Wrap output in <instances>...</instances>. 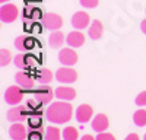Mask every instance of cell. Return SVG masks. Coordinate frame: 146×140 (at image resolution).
<instances>
[{"label":"cell","mask_w":146,"mask_h":140,"mask_svg":"<svg viewBox=\"0 0 146 140\" xmlns=\"http://www.w3.org/2000/svg\"><path fill=\"white\" fill-rule=\"evenodd\" d=\"M29 140H42V136H41V131H34L28 136Z\"/></svg>","instance_id":"obj_29"},{"label":"cell","mask_w":146,"mask_h":140,"mask_svg":"<svg viewBox=\"0 0 146 140\" xmlns=\"http://www.w3.org/2000/svg\"><path fill=\"white\" fill-rule=\"evenodd\" d=\"M96 140H115V136L108 131H101L96 136Z\"/></svg>","instance_id":"obj_27"},{"label":"cell","mask_w":146,"mask_h":140,"mask_svg":"<svg viewBox=\"0 0 146 140\" xmlns=\"http://www.w3.org/2000/svg\"><path fill=\"white\" fill-rule=\"evenodd\" d=\"M91 23V16L83 10H79L76 12L75 15L72 16V26H75V29H85L88 28Z\"/></svg>","instance_id":"obj_9"},{"label":"cell","mask_w":146,"mask_h":140,"mask_svg":"<svg viewBox=\"0 0 146 140\" xmlns=\"http://www.w3.org/2000/svg\"><path fill=\"white\" fill-rule=\"evenodd\" d=\"M13 63L16 67H21V69H32L35 64H36V58L31 54H25V53H18L13 58Z\"/></svg>","instance_id":"obj_10"},{"label":"cell","mask_w":146,"mask_h":140,"mask_svg":"<svg viewBox=\"0 0 146 140\" xmlns=\"http://www.w3.org/2000/svg\"><path fill=\"white\" fill-rule=\"evenodd\" d=\"M73 117V107L69 101H57L48 105L45 110V118L54 124H64L69 123Z\"/></svg>","instance_id":"obj_1"},{"label":"cell","mask_w":146,"mask_h":140,"mask_svg":"<svg viewBox=\"0 0 146 140\" xmlns=\"http://www.w3.org/2000/svg\"><path fill=\"white\" fill-rule=\"evenodd\" d=\"M42 25L50 31H57L63 26V19L57 13H45L42 16Z\"/></svg>","instance_id":"obj_7"},{"label":"cell","mask_w":146,"mask_h":140,"mask_svg":"<svg viewBox=\"0 0 146 140\" xmlns=\"http://www.w3.org/2000/svg\"><path fill=\"white\" fill-rule=\"evenodd\" d=\"M56 79L60 83H67V85L75 83L78 80V72L75 69H72L70 66H64L56 72Z\"/></svg>","instance_id":"obj_4"},{"label":"cell","mask_w":146,"mask_h":140,"mask_svg":"<svg viewBox=\"0 0 146 140\" xmlns=\"http://www.w3.org/2000/svg\"><path fill=\"white\" fill-rule=\"evenodd\" d=\"M143 140H146V133H145V136H143Z\"/></svg>","instance_id":"obj_34"},{"label":"cell","mask_w":146,"mask_h":140,"mask_svg":"<svg viewBox=\"0 0 146 140\" xmlns=\"http://www.w3.org/2000/svg\"><path fill=\"white\" fill-rule=\"evenodd\" d=\"M36 76H38V79L42 82V83H45V85H48L50 82L53 80V72L50 69H41L38 73H36Z\"/></svg>","instance_id":"obj_22"},{"label":"cell","mask_w":146,"mask_h":140,"mask_svg":"<svg viewBox=\"0 0 146 140\" xmlns=\"http://www.w3.org/2000/svg\"><path fill=\"white\" fill-rule=\"evenodd\" d=\"M79 3L85 7V9H94L98 6L100 0H79Z\"/></svg>","instance_id":"obj_24"},{"label":"cell","mask_w":146,"mask_h":140,"mask_svg":"<svg viewBox=\"0 0 146 140\" xmlns=\"http://www.w3.org/2000/svg\"><path fill=\"white\" fill-rule=\"evenodd\" d=\"M88 34H89V37L92 38V40H101L102 38V34H104V26H102V22L101 20H92L91 22V25H89V31H88Z\"/></svg>","instance_id":"obj_17"},{"label":"cell","mask_w":146,"mask_h":140,"mask_svg":"<svg viewBox=\"0 0 146 140\" xmlns=\"http://www.w3.org/2000/svg\"><path fill=\"white\" fill-rule=\"evenodd\" d=\"M9 136L12 137V140H25L28 139V130L27 127L21 124V123H13L12 127L9 128Z\"/></svg>","instance_id":"obj_12"},{"label":"cell","mask_w":146,"mask_h":140,"mask_svg":"<svg viewBox=\"0 0 146 140\" xmlns=\"http://www.w3.org/2000/svg\"><path fill=\"white\" fill-rule=\"evenodd\" d=\"M135 102H136L137 107H146V90H142L139 93L135 99Z\"/></svg>","instance_id":"obj_26"},{"label":"cell","mask_w":146,"mask_h":140,"mask_svg":"<svg viewBox=\"0 0 146 140\" xmlns=\"http://www.w3.org/2000/svg\"><path fill=\"white\" fill-rule=\"evenodd\" d=\"M29 124H31L32 127H38V125H41V124H42V121H41L40 117H32L31 121H29Z\"/></svg>","instance_id":"obj_28"},{"label":"cell","mask_w":146,"mask_h":140,"mask_svg":"<svg viewBox=\"0 0 146 140\" xmlns=\"http://www.w3.org/2000/svg\"><path fill=\"white\" fill-rule=\"evenodd\" d=\"M54 96H56V93H53V90L50 89V86L45 85L44 88H41V90L34 93L31 104L36 105V107H40V105H47V104H50L53 101Z\"/></svg>","instance_id":"obj_2"},{"label":"cell","mask_w":146,"mask_h":140,"mask_svg":"<svg viewBox=\"0 0 146 140\" xmlns=\"http://www.w3.org/2000/svg\"><path fill=\"white\" fill-rule=\"evenodd\" d=\"M15 80H16V85H19L22 89L25 90H31L35 86V77L34 73L29 72H19L15 75Z\"/></svg>","instance_id":"obj_5"},{"label":"cell","mask_w":146,"mask_h":140,"mask_svg":"<svg viewBox=\"0 0 146 140\" xmlns=\"http://www.w3.org/2000/svg\"><path fill=\"white\" fill-rule=\"evenodd\" d=\"M92 128L95 131H105L107 128L110 127V120H108V117L105 114H96L94 118H92V123H91Z\"/></svg>","instance_id":"obj_15"},{"label":"cell","mask_w":146,"mask_h":140,"mask_svg":"<svg viewBox=\"0 0 146 140\" xmlns=\"http://www.w3.org/2000/svg\"><path fill=\"white\" fill-rule=\"evenodd\" d=\"M94 117V108L88 104H82L76 108V120L82 124L88 123L89 120H92Z\"/></svg>","instance_id":"obj_11"},{"label":"cell","mask_w":146,"mask_h":140,"mask_svg":"<svg viewBox=\"0 0 146 140\" xmlns=\"http://www.w3.org/2000/svg\"><path fill=\"white\" fill-rule=\"evenodd\" d=\"M79 60V55L75 50H72V47L70 48H63V50H60L58 53V61L62 63L63 66H75Z\"/></svg>","instance_id":"obj_6"},{"label":"cell","mask_w":146,"mask_h":140,"mask_svg":"<svg viewBox=\"0 0 146 140\" xmlns=\"http://www.w3.org/2000/svg\"><path fill=\"white\" fill-rule=\"evenodd\" d=\"M18 7L15 5H10V3H5L0 9V19H2L3 23H10L16 20L18 18Z\"/></svg>","instance_id":"obj_8"},{"label":"cell","mask_w":146,"mask_h":140,"mask_svg":"<svg viewBox=\"0 0 146 140\" xmlns=\"http://www.w3.org/2000/svg\"><path fill=\"white\" fill-rule=\"evenodd\" d=\"M124 140H140V137L136 134V133H130L129 136H126V139Z\"/></svg>","instance_id":"obj_30"},{"label":"cell","mask_w":146,"mask_h":140,"mask_svg":"<svg viewBox=\"0 0 146 140\" xmlns=\"http://www.w3.org/2000/svg\"><path fill=\"white\" fill-rule=\"evenodd\" d=\"M27 114H28L27 107H15L13 105V108H10L7 111V120L12 121V123H19L25 118Z\"/></svg>","instance_id":"obj_16"},{"label":"cell","mask_w":146,"mask_h":140,"mask_svg":"<svg viewBox=\"0 0 146 140\" xmlns=\"http://www.w3.org/2000/svg\"><path fill=\"white\" fill-rule=\"evenodd\" d=\"M140 29H142V32L146 35V19L142 20V23H140Z\"/></svg>","instance_id":"obj_32"},{"label":"cell","mask_w":146,"mask_h":140,"mask_svg":"<svg viewBox=\"0 0 146 140\" xmlns=\"http://www.w3.org/2000/svg\"><path fill=\"white\" fill-rule=\"evenodd\" d=\"M5 102L9 105H18L23 99V89L19 85H12L5 90Z\"/></svg>","instance_id":"obj_3"},{"label":"cell","mask_w":146,"mask_h":140,"mask_svg":"<svg viewBox=\"0 0 146 140\" xmlns=\"http://www.w3.org/2000/svg\"><path fill=\"white\" fill-rule=\"evenodd\" d=\"M16 50H27V37H18L15 40Z\"/></svg>","instance_id":"obj_25"},{"label":"cell","mask_w":146,"mask_h":140,"mask_svg":"<svg viewBox=\"0 0 146 140\" xmlns=\"http://www.w3.org/2000/svg\"><path fill=\"white\" fill-rule=\"evenodd\" d=\"M80 140H96V137H94L92 134H85L80 137Z\"/></svg>","instance_id":"obj_31"},{"label":"cell","mask_w":146,"mask_h":140,"mask_svg":"<svg viewBox=\"0 0 146 140\" xmlns=\"http://www.w3.org/2000/svg\"><path fill=\"white\" fill-rule=\"evenodd\" d=\"M10 61H12L10 51H9L7 48H2V50H0V66L5 67V66H7Z\"/></svg>","instance_id":"obj_23"},{"label":"cell","mask_w":146,"mask_h":140,"mask_svg":"<svg viewBox=\"0 0 146 140\" xmlns=\"http://www.w3.org/2000/svg\"><path fill=\"white\" fill-rule=\"evenodd\" d=\"M0 2H2V3H3V5H5V3H6V2H9V0H0Z\"/></svg>","instance_id":"obj_33"},{"label":"cell","mask_w":146,"mask_h":140,"mask_svg":"<svg viewBox=\"0 0 146 140\" xmlns=\"http://www.w3.org/2000/svg\"><path fill=\"white\" fill-rule=\"evenodd\" d=\"M56 98L57 99H62V101H72V99H75L76 95H78V92L75 88H70V86H58L56 90Z\"/></svg>","instance_id":"obj_14"},{"label":"cell","mask_w":146,"mask_h":140,"mask_svg":"<svg viewBox=\"0 0 146 140\" xmlns=\"http://www.w3.org/2000/svg\"><path fill=\"white\" fill-rule=\"evenodd\" d=\"M62 137H63L62 130H60L58 127H56V125L48 127L47 130H45V134H44V139L45 140H60Z\"/></svg>","instance_id":"obj_19"},{"label":"cell","mask_w":146,"mask_h":140,"mask_svg":"<svg viewBox=\"0 0 146 140\" xmlns=\"http://www.w3.org/2000/svg\"><path fill=\"white\" fill-rule=\"evenodd\" d=\"M133 121L137 127H145L146 125V110H137L133 114Z\"/></svg>","instance_id":"obj_20"},{"label":"cell","mask_w":146,"mask_h":140,"mask_svg":"<svg viewBox=\"0 0 146 140\" xmlns=\"http://www.w3.org/2000/svg\"><path fill=\"white\" fill-rule=\"evenodd\" d=\"M48 44H50L53 48H60V47L64 44V34L60 29L53 31V34L48 37Z\"/></svg>","instance_id":"obj_18"},{"label":"cell","mask_w":146,"mask_h":140,"mask_svg":"<svg viewBox=\"0 0 146 140\" xmlns=\"http://www.w3.org/2000/svg\"><path fill=\"white\" fill-rule=\"evenodd\" d=\"M85 41H86V38H85V35L79 29L69 32L67 37H66V42L72 47V48H79V47H82L85 44Z\"/></svg>","instance_id":"obj_13"},{"label":"cell","mask_w":146,"mask_h":140,"mask_svg":"<svg viewBox=\"0 0 146 140\" xmlns=\"http://www.w3.org/2000/svg\"><path fill=\"white\" fill-rule=\"evenodd\" d=\"M63 139L64 140H78L79 139V131H78V128L76 127H66L64 130H63Z\"/></svg>","instance_id":"obj_21"}]
</instances>
